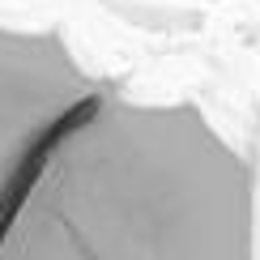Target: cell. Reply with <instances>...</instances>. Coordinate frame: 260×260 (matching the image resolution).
Wrapping results in <instances>:
<instances>
[{"label":"cell","mask_w":260,"mask_h":260,"mask_svg":"<svg viewBox=\"0 0 260 260\" xmlns=\"http://www.w3.org/2000/svg\"><path fill=\"white\" fill-rule=\"evenodd\" d=\"M0 260H260V167L197 103L103 81L9 209Z\"/></svg>","instance_id":"obj_1"},{"label":"cell","mask_w":260,"mask_h":260,"mask_svg":"<svg viewBox=\"0 0 260 260\" xmlns=\"http://www.w3.org/2000/svg\"><path fill=\"white\" fill-rule=\"evenodd\" d=\"M99 90L60 26H0V226L56 133Z\"/></svg>","instance_id":"obj_2"}]
</instances>
